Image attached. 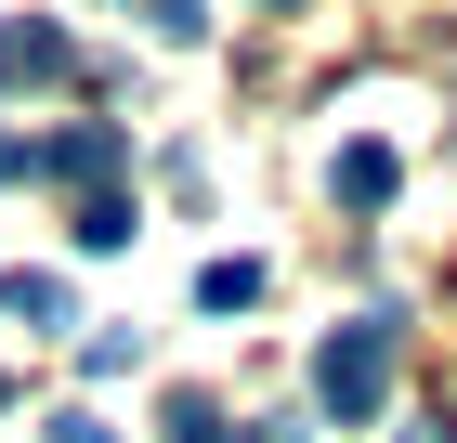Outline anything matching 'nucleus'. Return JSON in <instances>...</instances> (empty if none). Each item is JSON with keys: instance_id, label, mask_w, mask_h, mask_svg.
Wrapping results in <instances>:
<instances>
[{"instance_id": "9d476101", "label": "nucleus", "mask_w": 457, "mask_h": 443, "mask_svg": "<svg viewBox=\"0 0 457 443\" xmlns=\"http://www.w3.org/2000/svg\"><path fill=\"white\" fill-rule=\"evenodd\" d=\"M53 443H118V431H105L92 405H66V417H53Z\"/></svg>"}, {"instance_id": "4468645a", "label": "nucleus", "mask_w": 457, "mask_h": 443, "mask_svg": "<svg viewBox=\"0 0 457 443\" xmlns=\"http://www.w3.org/2000/svg\"><path fill=\"white\" fill-rule=\"evenodd\" d=\"M0 405H13V378H0Z\"/></svg>"}, {"instance_id": "7ed1b4c3", "label": "nucleus", "mask_w": 457, "mask_h": 443, "mask_svg": "<svg viewBox=\"0 0 457 443\" xmlns=\"http://www.w3.org/2000/svg\"><path fill=\"white\" fill-rule=\"evenodd\" d=\"M79 39L53 27V13H27V27H0V92H27V78H66Z\"/></svg>"}, {"instance_id": "f8f14e48", "label": "nucleus", "mask_w": 457, "mask_h": 443, "mask_svg": "<svg viewBox=\"0 0 457 443\" xmlns=\"http://www.w3.org/2000/svg\"><path fill=\"white\" fill-rule=\"evenodd\" d=\"M405 443H457V431H405Z\"/></svg>"}, {"instance_id": "ddd939ff", "label": "nucleus", "mask_w": 457, "mask_h": 443, "mask_svg": "<svg viewBox=\"0 0 457 443\" xmlns=\"http://www.w3.org/2000/svg\"><path fill=\"white\" fill-rule=\"evenodd\" d=\"M262 13H301V0H262Z\"/></svg>"}, {"instance_id": "39448f33", "label": "nucleus", "mask_w": 457, "mask_h": 443, "mask_svg": "<svg viewBox=\"0 0 457 443\" xmlns=\"http://www.w3.org/2000/svg\"><path fill=\"white\" fill-rule=\"evenodd\" d=\"M0 313H27V326H66V287H53V274H0Z\"/></svg>"}, {"instance_id": "423d86ee", "label": "nucleus", "mask_w": 457, "mask_h": 443, "mask_svg": "<svg viewBox=\"0 0 457 443\" xmlns=\"http://www.w3.org/2000/svg\"><path fill=\"white\" fill-rule=\"evenodd\" d=\"M196 300H210V313H248V300H262V261H210V274H196Z\"/></svg>"}, {"instance_id": "0eeeda50", "label": "nucleus", "mask_w": 457, "mask_h": 443, "mask_svg": "<svg viewBox=\"0 0 457 443\" xmlns=\"http://www.w3.org/2000/svg\"><path fill=\"white\" fill-rule=\"evenodd\" d=\"M79 248H131V196H79Z\"/></svg>"}, {"instance_id": "f257e3e1", "label": "nucleus", "mask_w": 457, "mask_h": 443, "mask_svg": "<svg viewBox=\"0 0 457 443\" xmlns=\"http://www.w3.org/2000/svg\"><path fill=\"white\" fill-rule=\"evenodd\" d=\"M314 405L340 417V431H366V417L392 405V326H379V313L327 326V352H314Z\"/></svg>"}, {"instance_id": "6e6552de", "label": "nucleus", "mask_w": 457, "mask_h": 443, "mask_svg": "<svg viewBox=\"0 0 457 443\" xmlns=\"http://www.w3.org/2000/svg\"><path fill=\"white\" fill-rule=\"evenodd\" d=\"M170 443H222V405H210V391H183V405H170Z\"/></svg>"}, {"instance_id": "20e7f679", "label": "nucleus", "mask_w": 457, "mask_h": 443, "mask_svg": "<svg viewBox=\"0 0 457 443\" xmlns=\"http://www.w3.org/2000/svg\"><path fill=\"white\" fill-rule=\"evenodd\" d=\"M327 183H340L353 209H392V144H340V170H327Z\"/></svg>"}, {"instance_id": "1a4fd4ad", "label": "nucleus", "mask_w": 457, "mask_h": 443, "mask_svg": "<svg viewBox=\"0 0 457 443\" xmlns=\"http://www.w3.org/2000/svg\"><path fill=\"white\" fill-rule=\"evenodd\" d=\"M144 27H157V39H196V27H210V0H144Z\"/></svg>"}, {"instance_id": "f03ea898", "label": "nucleus", "mask_w": 457, "mask_h": 443, "mask_svg": "<svg viewBox=\"0 0 457 443\" xmlns=\"http://www.w3.org/2000/svg\"><path fill=\"white\" fill-rule=\"evenodd\" d=\"M131 144H118V118H79V131H53V144H27V170H53V183H105Z\"/></svg>"}, {"instance_id": "9b49d317", "label": "nucleus", "mask_w": 457, "mask_h": 443, "mask_svg": "<svg viewBox=\"0 0 457 443\" xmlns=\"http://www.w3.org/2000/svg\"><path fill=\"white\" fill-rule=\"evenodd\" d=\"M13 170H27V144H13V131H0V183H13Z\"/></svg>"}]
</instances>
